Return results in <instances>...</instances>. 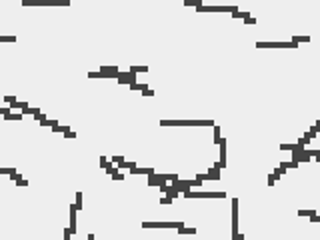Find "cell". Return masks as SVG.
I'll list each match as a JSON object with an SVG mask.
<instances>
[{
	"label": "cell",
	"instance_id": "cell-1",
	"mask_svg": "<svg viewBox=\"0 0 320 240\" xmlns=\"http://www.w3.org/2000/svg\"><path fill=\"white\" fill-rule=\"evenodd\" d=\"M162 126H214L212 120H162Z\"/></svg>",
	"mask_w": 320,
	"mask_h": 240
},
{
	"label": "cell",
	"instance_id": "cell-2",
	"mask_svg": "<svg viewBox=\"0 0 320 240\" xmlns=\"http://www.w3.org/2000/svg\"><path fill=\"white\" fill-rule=\"evenodd\" d=\"M176 182L178 180V174H150L148 176V184L150 186H160V184H164V182Z\"/></svg>",
	"mask_w": 320,
	"mask_h": 240
},
{
	"label": "cell",
	"instance_id": "cell-3",
	"mask_svg": "<svg viewBox=\"0 0 320 240\" xmlns=\"http://www.w3.org/2000/svg\"><path fill=\"white\" fill-rule=\"evenodd\" d=\"M196 10L198 12H238V8L236 6H208V4H200V6H196Z\"/></svg>",
	"mask_w": 320,
	"mask_h": 240
},
{
	"label": "cell",
	"instance_id": "cell-4",
	"mask_svg": "<svg viewBox=\"0 0 320 240\" xmlns=\"http://www.w3.org/2000/svg\"><path fill=\"white\" fill-rule=\"evenodd\" d=\"M184 198H226V192H184Z\"/></svg>",
	"mask_w": 320,
	"mask_h": 240
},
{
	"label": "cell",
	"instance_id": "cell-5",
	"mask_svg": "<svg viewBox=\"0 0 320 240\" xmlns=\"http://www.w3.org/2000/svg\"><path fill=\"white\" fill-rule=\"evenodd\" d=\"M184 224L182 222H144L142 228H182Z\"/></svg>",
	"mask_w": 320,
	"mask_h": 240
},
{
	"label": "cell",
	"instance_id": "cell-6",
	"mask_svg": "<svg viewBox=\"0 0 320 240\" xmlns=\"http://www.w3.org/2000/svg\"><path fill=\"white\" fill-rule=\"evenodd\" d=\"M258 48H296L298 44H294L292 40L290 42H256Z\"/></svg>",
	"mask_w": 320,
	"mask_h": 240
},
{
	"label": "cell",
	"instance_id": "cell-7",
	"mask_svg": "<svg viewBox=\"0 0 320 240\" xmlns=\"http://www.w3.org/2000/svg\"><path fill=\"white\" fill-rule=\"evenodd\" d=\"M232 238H238V200H232Z\"/></svg>",
	"mask_w": 320,
	"mask_h": 240
},
{
	"label": "cell",
	"instance_id": "cell-8",
	"mask_svg": "<svg viewBox=\"0 0 320 240\" xmlns=\"http://www.w3.org/2000/svg\"><path fill=\"white\" fill-rule=\"evenodd\" d=\"M76 212H78V210H76V208H74V204H70V232H76Z\"/></svg>",
	"mask_w": 320,
	"mask_h": 240
},
{
	"label": "cell",
	"instance_id": "cell-9",
	"mask_svg": "<svg viewBox=\"0 0 320 240\" xmlns=\"http://www.w3.org/2000/svg\"><path fill=\"white\" fill-rule=\"evenodd\" d=\"M84 202H82V192H76V200H74V208L76 210H82Z\"/></svg>",
	"mask_w": 320,
	"mask_h": 240
},
{
	"label": "cell",
	"instance_id": "cell-10",
	"mask_svg": "<svg viewBox=\"0 0 320 240\" xmlns=\"http://www.w3.org/2000/svg\"><path fill=\"white\" fill-rule=\"evenodd\" d=\"M146 70H148V66H130V70H128V72L132 74V76H136L138 72H146Z\"/></svg>",
	"mask_w": 320,
	"mask_h": 240
},
{
	"label": "cell",
	"instance_id": "cell-11",
	"mask_svg": "<svg viewBox=\"0 0 320 240\" xmlns=\"http://www.w3.org/2000/svg\"><path fill=\"white\" fill-rule=\"evenodd\" d=\"M294 44H300V42H310V36H292Z\"/></svg>",
	"mask_w": 320,
	"mask_h": 240
},
{
	"label": "cell",
	"instance_id": "cell-12",
	"mask_svg": "<svg viewBox=\"0 0 320 240\" xmlns=\"http://www.w3.org/2000/svg\"><path fill=\"white\" fill-rule=\"evenodd\" d=\"M316 210H298V216H310V218H312V216H316Z\"/></svg>",
	"mask_w": 320,
	"mask_h": 240
},
{
	"label": "cell",
	"instance_id": "cell-13",
	"mask_svg": "<svg viewBox=\"0 0 320 240\" xmlns=\"http://www.w3.org/2000/svg\"><path fill=\"white\" fill-rule=\"evenodd\" d=\"M178 232H180V234H196V228H188V226H182V228H178Z\"/></svg>",
	"mask_w": 320,
	"mask_h": 240
},
{
	"label": "cell",
	"instance_id": "cell-14",
	"mask_svg": "<svg viewBox=\"0 0 320 240\" xmlns=\"http://www.w3.org/2000/svg\"><path fill=\"white\" fill-rule=\"evenodd\" d=\"M220 140H222V136H220V128L214 126V144H220Z\"/></svg>",
	"mask_w": 320,
	"mask_h": 240
},
{
	"label": "cell",
	"instance_id": "cell-15",
	"mask_svg": "<svg viewBox=\"0 0 320 240\" xmlns=\"http://www.w3.org/2000/svg\"><path fill=\"white\" fill-rule=\"evenodd\" d=\"M16 184H18V186H26L28 180H26V178H22V174H16Z\"/></svg>",
	"mask_w": 320,
	"mask_h": 240
},
{
	"label": "cell",
	"instance_id": "cell-16",
	"mask_svg": "<svg viewBox=\"0 0 320 240\" xmlns=\"http://www.w3.org/2000/svg\"><path fill=\"white\" fill-rule=\"evenodd\" d=\"M184 4H186V6H200L202 2H200V0H186Z\"/></svg>",
	"mask_w": 320,
	"mask_h": 240
},
{
	"label": "cell",
	"instance_id": "cell-17",
	"mask_svg": "<svg viewBox=\"0 0 320 240\" xmlns=\"http://www.w3.org/2000/svg\"><path fill=\"white\" fill-rule=\"evenodd\" d=\"M280 176H276V174H270V176H268V186H272L274 182H276V180H278Z\"/></svg>",
	"mask_w": 320,
	"mask_h": 240
},
{
	"label": "cell",
	"instance_id": "cell-18",
	"mask_svg": "<svg viewBox=\"0 0 320 240\" xmlns=\"http://www.w3.org/2000/svg\"><path fill=\"white\" fill-rule=\"evenodd\" d=\"M16 36H0V42H14Z\"/></svg>",
	"mask_w": 320,
	"mask_h": 240
},
{
	"label": "cell",
	"instance_id": "cell-19",
	"mask_svg": "<svg viewBox=\"0 0 320 240\" xmlns=\"http://www.w3.org/2000/svg\"><path fill=\"white\" fill-rule=\"evenodd\" d=\"M4 102H6V104H14V102H16V96H4Z\"/></svg>",
	"mask_w": 320,
	"mask_h": 240
},
{
	"label": "cell",
	"instance_id": "cell-20",
	"mask_svg": "<svg viewBox=\"0 0 320 240\" xmlns=\"http://www.w3.org/2000/svg\"><path fill=\"white\" fill-rule=\"evenodd\" d=\"M64 136H66V138H76V132H74V130H66Z\"/></svg>",
	"mask_w": 320,
	"mask_h": 240
},
{
	"label": "cell",
	"instance_id": "cell-21",
	"mask_svg": "<svg viewBox=\"0 0 320 240\" xmlns=\"http://www.w3.org/2000/svg\"><path fill=\"white\" fill-rule=\"evenodd\" d=\"M112 178H114V180H124V174H122V172H114Z\"/></svg>",
	"mask_w": 320,
	"mask_h": 240
},
{
	"label": "cell",
	"instance_id": "cell-22",
	"mask_svg": "<svg viewBox=\"0 0 320 240\" xmlns=\"http://www.w3.org/2000/svg\"><path fill=\"white\" fill-rule=\"evenodd\" d=\"M160 204H172V198L170 196H164V198L160 200Z\"/></svg>",
	"mask_w": 320,
	"mask_h": 240
},
{
	"label": "cell",
	"instance_id": "cell-23",
	"mask_svg": "<svg viewBox=\"0 0 320 240\" xmlns=\"http://www.w3.org/2000/svg\"><path fill=\"white\" fill-rule=\"evenodd\" d=\"M70 228H64V240H70Z\"/></svg>",
	"mask_w": 320,
	"mask_h": 240
},
{
	"label": "cell",
	"instance_id": "cell-24",
	"mask_svg": "<svg viewBox=\"0 0 320 240\" xmlns=\"http://www.w3.org/2000/svg\"><path fill=\"white\" fill-rule=\"evenodd\" d=\"M100 164H102V168L108 164V158H106V156H100Z\"/></svg>",
	"mask_w": 320,
	"mask_h": 240
},
{
	"label": "cell",
	"instance_id": "cell-25",
	"mask_svg": "<svg viewBox=\"0 0 320 240\" xmlns=\"http://www.w3.org/2000/svg\"><path fill=\"white\" fill-rule=\"evenodd\" d=\"M142 94H144V96H154V90H150V88H146V90H144V92H142Z\"/></svg>",
	"mask_w": 320,
	"mask_h": 240
},
{
	"label": "cell",
	"instance_id": "cell-26",
	"mask_svg": "<svg viewBox=\"0 0 320 240\" xmlns=\"http://www.w3.org/2000/svg\"><path fill=\"white\" fill-rule=\"evenodd\" d=\"M0 114H4V116H8V114H10V108H0Z\"/></svg>",
	"mask_w": 320,
	"mask_h": 240
},
{
	"label": "cell",
	"instance_id": "cell-27",
	"mask_svg": "<svg viewBox=\"0 0 320 240\" xmlns=\"http://www.w3.org/2000/svg\"><path fill=\"white\" fill-rule=\"evenodd\" d=\"M310 220H312V222H320V216H318V214H316V216H312V218H310Z\"/></svg>",
	"mask_w": 320,
	"mask_h": 240
},
{
	"label": "cell",
	"instance_id": "cell-28",
	"mask_svg": "<svg viewBox=\"0 0 320 240\" xmlns=\"http://www.w3.org/2000/svg\"><path fill=\"white\" fill-rule=\"evenodd\" d=\"M88 240H94V234H88Z\"/></svg>",
	"mask_w": 320,
	"mask_h": 240
},
{
	"label": "cell",
	"instance_id": "cell-29",
	"mask_svg": "<svg viewBox=\"0 0 320 240\" xmlns=\"http://www.w3.org/2000/svg\"><path fill=\"white\" fill-rule=\"evenodd\" d=\"M236 240H244V236H242V234H238V238H236Z\"/></svg>",
	"mask_w": 320,
	"mask_h": 240
},
{
	"label": "cell",
	"instance_id": "cell-30",
	"mask_svg": "<svg viewBox=\"0 0 320 240\" xmlns=\"http://www.w3.org/2000/svg\"><path fill=\"white\" fill-rule=\"evenodd\" d=\"M314 126H318V128H320V120H318V122H316V124H314Z\"/></svg>",
	"mask_w": 320,
	"mask_h": 240
}]
</instances>
